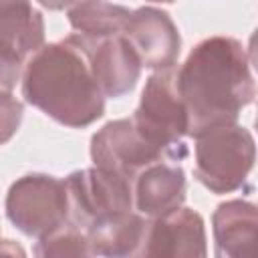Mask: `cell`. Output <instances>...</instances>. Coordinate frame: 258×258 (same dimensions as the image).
Returning a JSON list of instances; mask_svg holds the SVG:
<instances>
[{
  "instance_id": "cell-1",
  "label": "cell",
  "mask_w": 258,
  "mask_h": 258,
  "mask_svg": "<svg viewBox=\"0 0 258 258\" xmlns=\"http://www.w3.org/2000/svg\"><path fill=\"white\" fill-rule=\"evenodd\" d=\"M175 85L187 115V135L236 123L256 97L252 58L232 36L200 40L175 71Z\"/></svg>"
},
{
  "instance_id": "cell-2",
  "label": "cell",
  "mask_w": 258,
  "mask_h": 258,
  "mask_svg": "<svg viewBox=\"0 0 258 258\" xmlns=\"http://www.w3.org/2000/svg\"><path fill=\"white\" fill-rule=\"evenodd\" d=\"M20 89L28 105L64 127H87L105 113L77 32L38 48L24 64Z\"/></svg>"
},
{
  "instance_id": "cell-3",
  "label": "cell",
  "mask_w": 258,
  "mask_h": 258,
  "mask_svg": "<svg viewBox=\"0 0 258 258\" xmlns=\"http://www.w3.org/2000/svg\"><path fill=\"white\" fill-rule=\"evenodd\" d=\"M196 179L212 194H230L240 189L256 159L252 133L238 123L218 125L196 137Z\"/></svg>"
},
{
  "instance_id": "cell-4",
  "label": "cell",
  "mask_w": 258,
  "mask_h": 258,
  "mask_svg": "<svg viewBox=\"0 0 258 258\" xmlns=\"http://www.w3.org/2000/svg\"><path fill=\"white\" fill-rule=\"evenodd\" d=\"M131 123L169 161L179 163L185 159L187 147L183 137L187 135V115L177 93L175 69L157 71L145 81Z\"/></svg>"
},
{
  "instance_id": "cell-5",
  "label": "cell",
  "mask_w": 258,
  "mask_h": 258,
  "mask_svg": "<svg viewBox=\"0 0 258 258\" xmlns=\"http://www.w3.org/2000/svg\"><path fill=\"white\" fill-rule=\"evenodd\" d=\"M6 218L30 238H44L69 220V194L64 179L48 173L18 177L6 194Z\"/></svg>"
},
{
  "instance_id": "cell-6",
  "label": "cell",
  "mask_w": 258,
  "mask_h": 258,
  "mask_svg": "<svg viewBox=\"0 0 258 258\" xmlns=\"http://www.w3.org/2000/svg\"><path fill=\"white\" fill-rule=\"evenodd\" d=\"M69 194V216L75 228L89 232L91 228L133 210L131 185L99 167L77 169L64 177Z\"/></svg>"
},
{
  "instance_id": "cell-7",
  "label": "cell",
  "mask_w": 258,
  "mask_h": 258,
  "mask_svg": "<svg viewBox=\"0 0 258 258\" xmlns=\"http://www.w3.org/2000/svg\"><path fill=\"white\" fill-rule=\"evenodd\" d=\"M91 159L95 167L113 173L133 185L135 177L157 161H169L159 149L147 143L131 119H115L105 123L91 137Z\"/></svg>"
},
{
  "instance_id": "cell-8",
  "label": "cell",
  "mask_w": 258,
  "mask_h": 258,
  "mask_svg": "<svg viewBox=\"0 0 258 258\" xmlns=\"http://www.w3.org/2000/svg\"><path fill=\"white\" fill-rule=\"evenodd\" d=\"M44 46V18L30 2H0V89L10 91Z\"/></svg>"
},
{
  "instance_id": "cell-9",
  "label": "cell",
  "mask_w": 258,
  "mask_h": 258,
  "mask_svg": "<svg viewBox=\"0 0 258 258\" xmlns=\"http://www.w3.org/2000/svg\"><path fill=\"white\" fill-rule=\"evenodd\" d=\"M131 258H208L204 218L183 206L161 218H147Z\"/></svg>"
},
{
  "instance_id": "cell-10",
  "label": "cell",
  "mask_w": 258,
  "mask_h": 258,
  "mask_svg": "<svg viewBox=\"0 0 258 258\" xmlns=\"http://www.w3.org/2000/svg\"><path fill=\"white\" fill-rule=\"evenodd\" d=\"M123 36L135 50L141 69H173L181 50V36L171 16L157 6H139L131 10Z\"/></svg>"
},
{
  "instance_id": "cell-11",
  "label": "cell",
  "mask_w": 258,
  "mask_h": 258,
  "mask_svg": "<svg viewBox=\"0 0 258 258\" xmlns=\"http://www.w3.org/2000/svg\"><path fill=\"white\" fill-rule=\"evenodd\" d=\"M91 75L105 99H119L131 93L141 75V62L123 34L113 36H81Z\"/></svg>"
},
{
  "instance_id": "cell-12",
  "label": "cell",
  "mask_w": 258,
  "mask_h": 258,
  "mask_svg": "<svg viewBox=\"0 0 258 258\" xmlns=\"http://www.w3.org/2000/svg\"><path fill=\"white\" fill-rule=\"evenodd\" d=\"M133 210L145 218H161L185 202V173L179 163L157 161L145 167L131 185Z\"/></svg>"
},
{
  "instance_id": "cell-13",
  "label": "cell",
  "mask_w": 258,
  "mask_h": 258,
  "mask_svg": "<svg viewBox=\"0 0 258 258\" xmlns=\"http://www.w3.org/2000/svg\"><path fill=\"white\" fill-rule=\"evenodd\" d=\"M216 258H256L258 210L246 200L222 202L212 216Z\"/></svg>"
},
{
  "instance_id": "cell-14",
  "label": "cell",
  "mask_w": 258,
  "mask_h": 258,
  "mask_svg": "<svg viewBox=\"0 0 258 258\" xmlns=\"http://www.w3.org/2000/svg\"><path fill=\"white\" fill-rule=\"evenodd\" d=\"M147 218L129 212L121 214L117 218H111L95 228H91L87 234L89 246L93 256L101 258H131V254L137 250L143 228Z\"/></svg>"
},
{
  "instance_id": "cell-15",
  "label": "cell",
  "mask_w": 258,
  "mask_h": 258,
  "mask_svg": "<svg viewBox=\"0 0 258 258\" xmlns=\"http://www.w3.org/2000/svg\"><path fill=\"white\" fill-rule=\"evenodd\" d=\"M67 16L77 34L99 38L123 34L131 8L109 2H73L67 4Z\"/></svg>"
},
{
  "instance_id": "cell-16",
  "label": "cell",
  "mask_w": 258,
  "mask_h": 258,
  "mask_svg": "<svg viewBox=\"0 0 258 258\" xmlns=\"http://www.w3.org/2000/svg\"><path fill=\"white\" fill-rule=\"evenodd\" d=\"M34 258H95L87 240V234L75 226H62L60 230L38 238L34 244Z\"/></svg>"
},
{
  "instance_id": "cell-17",
  "label": "cell",
  "mask_w": 258,
  "mask_h": 258,
  "mask_svg": "<svg viewBox=\"0 0 258 258\" xmlns=\"http://www.w3.org/2000/svg\"><path fill=\"white\" fill-rule=\"evenodd\" d=\"M22 101L16 99L10 91L0 89V145H4L16 135L22 123Z\"/></svg>"
},
{
  "instance_id": "cell-18",
  "label": "cell",
  "mask_w": 258,
  "mask_h": 258,
  "mask_svg": "<svg viewBox=\"0 0 258 258\" xmlns=\"http://www.w3.org/2000/svg\"><path fill=\"white\" fill-rule=\"evenodd\" d=\"M0 258H26V252L14 240H0Z\"/></svg>"
}]
</instances>
